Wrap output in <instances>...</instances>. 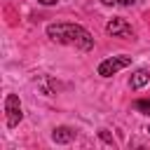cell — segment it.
<instances>
[{
    "instance_id": "cell-1",
    "label": "cell",
    "mask_w": 150,
    "mask_h": 150,
    "mask_svg": "<svg viewBox=\"0 0 150 150\" xmlns=\"http://www.w3.org/2000/svg\"><path fill=\"white\" fill-rule=\"evenodd\" d=\"M47 35L54 40V42H61V45H70V47H77L82 52H89L94 47V38L87 28L77 26V23H49L47 26Z\"/></svg>"
},
{
    "instance_id": "cell-2",
    "label": "cell",
    "mask_w": 150,
    "mask_h": 150,
    "mask_svg": "<svg viewBox=\"0 0 150 150\" xmlns=\"http://www.w3.org/2000/svg\"><path fill=\"white\" fill-rule=\"evenodd\" d=\"M129 63H131V56H110V59H105V61L98 63V75L101 77H110L117 70L127 68Z\"/></svg>"
},
{
    "instance_id": "cell-3",
    "label": "cell",
    "mask_w": 150,
    "mask_h": 150,
    "mask_svg": "<svg viewBox=\"0 0 150 150\" xmlns=\"http://www.w3.org/2000/svg\"><path fill=\"white\" fill-rule=\"evenodd\" d=\"M5 112H7V127H16L23 117V110H21V101L16 94H7L5 98Z\"/></svg>"
},
{
    "instance_id": "cell-4",
    "label": "cell",
    "mask_w": 150,
    "mask_h": 150,
    "mask_svg": "<svg viewBox=\"0 0 150 150\" xmlns=\"http://www.w3.org/2000/svg\"><path fill=\"white\" fill-rule=\"evenodd\" d=\"M105 30H108L112 38H124V40H131V38H134L131 26L127 23V19H120V16L110 19V21L105 23Z\"/></svg>"
},
{
    "instance_id": "cell-5",
    "label": "cell",
    "mask_w": 150,
    "mask_h": 150,
    "mask_svg": "<svg viewBox=\"0 0 150 150\" xmlns=\"http://www.w3.org/2000/svg\"><path fill=\"white\" fill-rule=\"evenodd\" d=\"M73 138H75V131L70 127H56L52 131V141L54 143H70Z\"/></svg>"
},
{
    "instance_id": "cell-6",
    "label": "cell",
    "mask_w": 150,
    "mask_h": 150,
    "mask_svg": "<svg viewBox=\"0 0 150 150\" xmlns=\"http://www.w3.org/2000/svg\"><path fill=\"white\" fill-rule=\"evenodd\" d=\"M150 82V73L145 70V68H138L134 75H131V80H129V87L131 89H141V87H145Z\"/></svg>"
},
{
    "instance_id": "cell-7",
    "label": "cell",
    "mask_w": 150,
    "mask_h": 150,
    "mask_svg": "<svg viewBox=\"0 0 150 150\" xmlns=\"http://www.w3.org/2000/svg\"><path fill=\"white\" fill-rule=\"evenodd\" d=\"M136 108L145 115H150V98H143V101H136Z\"/></svg>"
},
{
    "instance_id": "cell-8",
    "label": "cell",
    "mask_w": 150,
    "mask_h": 150,
    "mask_svg": "<svg viewBox=\"0 0 150 150\" xmlns=\"http://www.w3.org/2000/svg\"><path fill=\"white\" fill-rule=\"evenodd\" d=\"M38 2H40V5H56L59 0H38Z\"/></svg>"
},
{
    "instance_id": "cell-9",
    "label": "cell",
    "mask_w": 150,
    "mask_h": 150,
    "mask_svg": "<svg viewBox=\"0 0 150 150\" xmlns=\"http://www.w3.org/2000/svg\"><path fill=\"white\" fill-rule=\"evenodd\" d=\"M117 2H120V5H127V7H129V5H134L136 0H117Z\"/></svg>"
},
{
    "instance_id": "cell-10",
    "label": "cell",
    "mask_w": 150,
    "mask_h": 150,
    "mask_svg": "<svg viewBox=\"0 0 150 150\" xmlns=\"http://www.w3.org/2000/svg\"><path fill=\"white\" fill-rule=\"evenodd\" d=\"M101 2H103V5H115L117 0H101Z\"/></svg>"
}]
</instances>
